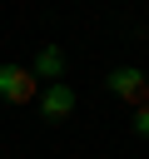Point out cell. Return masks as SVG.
Returning <instances> with one entry per match:
<instances>
[{"label": "cell", "instance_id": "cell-1", "mask_svg": "<svg viewBox=\"0 0 149 159\" xmlns=\"http://www.w3.org/2000/svg\"><path fill=\"white\" fill-rule=\"evenodd\" d=\"M109 94H119L124 104H149V80H144V70H134V65H119V70H109Z\"/></svg>", "mask_w": 149, "mask_h": 159}, {"label": "cell", "instance_id": "cell-2", "mask_svg": "<svg viewBox=\"0 0 149 159\" xmlns=\"http://www.w3.org/2000/svg\"><path fill=\"white\" fill-rule=\"evenodd\" d=\"M0 99H5V104H30V99H40L35 75L20 70V65H0Z\"/></svg>", "mask_w": 149, "mask_h": 159}, {"label": "cell", "instance_id": "cell-3", "mask_svg": "<svg viewBox=\"0 0 149 159\" xmlns=\"http://www.w3.org/2000/svg\"><path fill=\"white\" fill-rule=\"evenodd\" d=\"M70 114H74V89H70V84H45V89H40V119L60 124V119H70Z\"/></svg>", "mask_w": 149, "mask_h": 159}, {"label": "cell", "instance_id": "cell-4", "mask_svg": "<svg viewBox=\"0 0 149 159\" xmlns=\"http://www.w3.org/2000/svg\"><path fill=\"white\" fill-rule=\"evenodd\" d=\"M35 80H50V84H60V75H65V50L60 45H45L40 55H35V70H30Z\"/></svg>", "mask_w": 149, "mask_h": 159}, {"label": "cell", "instance_id": "cell-5", "mask_svg": "<svg viewBox=\"0 0 149 159\" xmlns=\"http://www.w3.org/2000/svg\"><path fill=\"white\" fill-rule=\"evenodd\" d=\"M134 134H144V139H149V104H139V109H134Z\"/></svg>", "mask_w": 149, "mask_h": 159}]
</instances>
